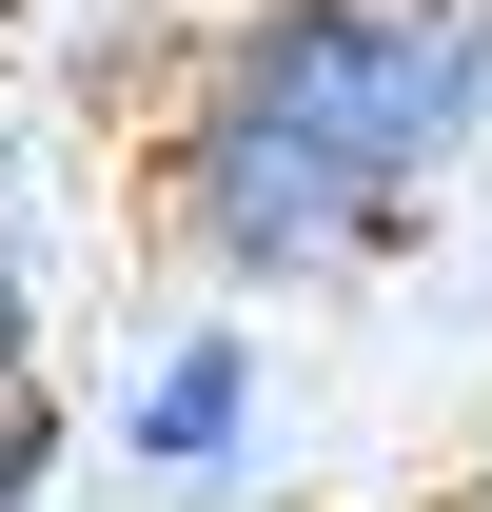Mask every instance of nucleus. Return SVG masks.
I'll return each mask as SVG.
<instances>
[{
  "label": "nucleus",
  "instance_id": "1",
  "mask_svg": "<svg viewBox=\"0 0 492 512\" xmlns=\"http://www.w3.org/2000/svg\"><path fill=\"white\" fill-rule=\"evenodd\" d=\"M138 237L178 256V296H237V316H335L374 276H414L433 217L414 197H374L335 138L256 119L237 79H178L158 119H138Z\"/></svg>",
  "mask_w": 492,
  "mask_h": 512
},
{
  "label": "nucleus",
  "instance_id": "2",
  "mask_svg": "<svg viewBox=\"0 0 492 512\" xmlns=\"http://www.w3.org/2000/svg\"><path fill=\"white\" fill-rule=\"evenodd\" d=\"M99 453H119L158 512H276V473H296L276 316H237V296L138 316V335H119V375H99Z\"/></svg>",
  "mask_w": 492,
  "mask_h": 512
},
{
  "label": "nucleus",
  "instance_id": "3",
  "mask_svg": "<svg viewBox=\"0 0 492 512\" xmlns=\"http://www.w3.org/2000/svg\"><path fill=\"white\" fill-rule=\"evenodd\" d=\"M197 20H217V0H20L0 40H20V99H40V119L138 138V119L197 79Z\"/></svg>",
  "mask_w": 492,
  "mask_h": 512
},
{
  "label": "nucleus",
  "instance_id": "4",
  "mask_svg": "<svg viewBox=\"0 0 492 512\" xmlns=\"http://www.w3.org/2000/svg\"><path fill=\"white\" fill-rule=\"evenodd\" d=\"M79 158L99 138L40 119V99H0V375H60V276H79Z\"/></svg>",
  "mask_w": 492,
  "mask_h": 512
},
{
  "label": "nucleus",
  "instance_id": "5",
  "mask_svg": "<svg viewBox=\"0 0 492 512\" xmlns=\"http://www.w3.org/2000/svg\"><path fill=\"white\" fill-rule=\"evenodd\" d=\"M60 453H79L60 375H0V512H40V493H60Z\"/></svg>",
  "mask_w": 492,
  "mask_h": 512
},
{
  "label": "nucleus",
  "instance_id": "6",
  "mask_svg": "<svg viewBox=\"0 0 492 512\" xmlns=\"http://www.w3.org/2000/svg\"><path fill=\"white\" fill-rule=\"evenodd\" d=\"M0 20H20V0H0Z\"/></svg>",
  "mask_w": 492,
  "mask_h": 512
}]
</instances>
